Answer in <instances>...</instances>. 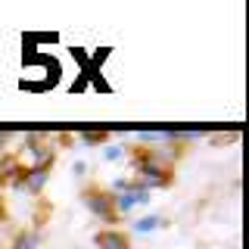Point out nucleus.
<instances>
[{"label":"nucleus","mask_w":249,"mask_h":249,"mask_svg":"<svg viewBox=\"0 0 249 249\" xmlns=\"http://www.w3.org/2000/svg\"><path fill=\"white\" fill-rule=\"evenodd\" d=\"M97 243H100V246H106V249H128V240L119 237V233H103Z\"/></svg>","instance_id":"nucleus-1"}]
</instances>
